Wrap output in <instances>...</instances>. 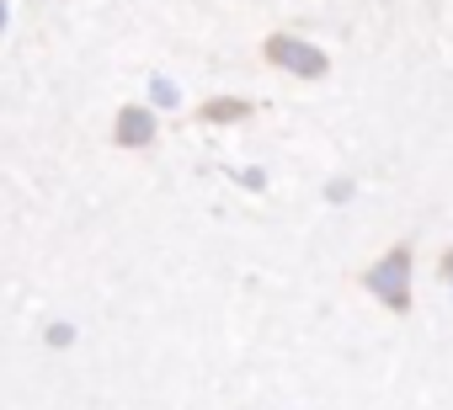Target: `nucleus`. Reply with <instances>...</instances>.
Instances as JSON below:
<instances>
[{
    "label": "nucleus",
    "mask_w": 453,
    "mask_h": 410,
    "mask_svg": "<svg viewBox=\"0 0 453 410\" xmlns=\"http://www.w3.org/2000/svg\"><path fill=\"white\" fill-rule=\"evenodd\" d=\"M368 293L384 299L389 309H405V304H411V256H405V251L384 256V262L368 272Z\"/></svg>",
    "instance_id": "f257e3e1"
},
{
    "label": "nucleus",
    "mask_w": 453,
    "mask_h": 410,
    "mask_svg": "<svg viewBox=\"0 0 453 410\" xmlns=\"http://www.w3.org/2000/svg\"><path fill=\"white\" fill-rule=\"evenodd\" d=\"M267 54H273V65H283V70H294V75H304V80L326 75V54H320V49H310L304 38H273V43H267Z\"/></svg>",
    "instance_id": "f03ea898"
},
{
    "label": "nucleus",
    "mask_w": 453,
    "mask_h": 410,
    "mask_svg": "<svg viewBox=\"0 0 453 410\" xmlns=\"http://www.w3.org/2000/svg\"><path fill=\"white\" fill-rule=\"evenodd\" d=\"M112 139H118V144H128V149L150 144V139H155V112H144V107H123V112H118Z\"/></svg>",
    "instance_id": "7ed1b4c3"
},
{
    "label": "nucleus",
    "mask_w": 453,
    "mask_h": 410,
    "mask_svg": "<svg viewBox=\"0 0 453 410\" xmlns=\"http://www.w3.org/2000/svg\"><path fill=\"white\" fill-rule=\"evenodd\" d=\"M241 112H246L241 102H219V107H208V118H213V123H224V118H241Z\"/></svg>",
    "instance_id": "20e7f679"
},
{
    "label": "nucleus",
    "mask_w": 453,
    "mask_h": 410,
    "mask_svg": "<svg viewBox=\"0 0 453 410\" xmlns=\"http://www.w3.org/2000/svg\"><path fill=\"white\" fill-rule=\"evenodd\" d=\"M155 96H160V107H176V86L171 80H155Z\"/></svg>",
    "instance_id": "39448f33"
},
{
    "label": "nucleus",
    "mask_w": 453,
    "mask_h": 410,
    "mask_svg": "<svg viewBox=\"0 0 453 410\" xmlns=\"http://www.w3.org/2000/svg\"><path fill=\"white\" fill-rule=\"evenodd\" d=\"M70 341H75V330H70V325H54V330H49V346H70Z\"/></svg>",
    "instance_id": "423d86ee"
},
{
    "label": "nucleus",
    "mask_w": 453,
    "mask_h": 410,
    "mask_svg": "<svg viewBox=\"0 0 453 410\" xmlns=\"http://www.w3.org/2000/svg\"><path fill=\"white\" fill-rule=\"evenodd\" d=\"M448 283H453V262H448Z\"/></svg>",
    "instance_id": "0eeeda50"
},
{
    "label": "nucleus",
    "mask_w": 453,
    "mask_h": 410,
    "mask_svg": "<svg viewBox=\"0 0 453 410\" xmlns=\"http://www.w3.org/2000/svg\"><path fill=\"white\" fill-rule=\"evenodd\" d=\"M0 22H6V6H0Z\"/></svg>",
    "instance_id": "6e6552de"
}]
</instances>
